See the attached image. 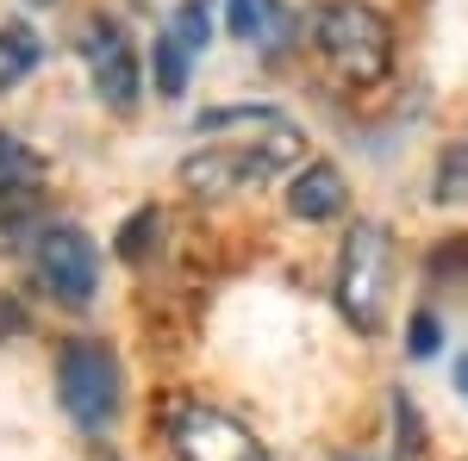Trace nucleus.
I'll list each match as a JSON object with an SVG mask.
<instances>
[{
  "label": "nucleus",
  "mask_w": 468,
  "mask_h": 461,
  "mask_svg": "<svg viewBox=\"0 0 468 461\" xmlns=\"http://www.w3.org/2000/svg\"><path fill=\"white\" fill-rule=\"evenodd\" d=\"M81 63H88L94 94H101L112 112L138 107V50H132V37H125V26H119L112 13H94V19L81 26Z\"/></svg>",
  "instance_id": "obj_7"
},
{
  "label": "nucleus",
  "mask_w": 468,
  "mask_h": 461,
  "mask_svg": "<svg viewBox=\"0 0 468 461\" xmlns=\"http://www.w3.org/2000/svg\"><path fill=\"white\" fill-rule=\"evenodd\" d=\"M225 26L256 50H275L288 37V6L282 0H225Z\"/></svg>",
  "instance_id": "obj_10"
},
{
  "label": "nucleus",
  "mask_w": 468,
  "mask_h": 461,
  "mask_svg": "<svg viewBox=\"0 0 468 461\" xmlns=\"http://www.w3.org/2000/svg\"><path fill=\"white\" fill-rule=\"evenodd\" d=\"M225 138V143H200L187 162H181V187L200 194V200H225V194H244L256 181L282 175L288 162L306 156V131L282 119L275 107H213L200 112V138Z\"/></svg>",
  "instance_id": "obj_1"
},
{
  "label": "nucleus",
  "mask_w": 468,
  "mask_h": 461,
  "mask_svg": "<svg viewBox=\"0 0 468 461\" xmlns=\"http://www.w3.org/2000/svg\"><path fill=\"white\" fill-rule=\"evenodd\" d=\"M119 393H125V374H119V355L94 337H75L57 355V399L81 430H107L119 418Z\"/></svg>",
  "instance_id": "obj_4"
},
{
  "label": "nucleus",
  "mask_w": 468,
  "mask_h": 461,
  "mask_svg": "<svg viewBox=\"0 0 468 461\" xmlns=\"http://www.w3.org/2000/svg\"><path fill=\"white\" fill-rule=\"evenodd\" d=\"M150 231H156V213H138V218H125V225H119V256H125V262H144L150 256Z\"/></svg>",
  "instance_id": "obj_14"
},
{
  "label": "nucleus",
  "mask_w": 468,
  "mask_h": 461,
  "mask_svg": "<svg viewBox=\"0 0 468 461\" xmlns=\"http://www.w3.org/2000/svg\"><path fill=\"white\" fill-rule=\"evenodd\" d=\"M169 443H176L181 461H269L262 443L231 412L200 405V399H181L176 412H169Z\"/></svg>",
  "instance_id": "obj_5"
},
{
  "label": "nucleus",
  "mask_w": 468,
  "mask_h": 461,
  "mask_svg": "<svg viewBox=\"0 0 468 461\" xmlns=\"http://www.w3.org/2000/svg\"><path fill=\"white\" fill-rule=\"evenodd\" d=\"M306 44L344 88H375L394 69V26L362 0H324L306 19Z\"/></svg>",
  "instance_id": "obj_2"
},
{
  "label": "nucleus",
  "mask_w": 468,
  "mask_h": 461,
  "mask_svg": "<svg viewBox=\"0 0 468 461\" xmlns=\"http://www.w3.org/2000/svg\"><path fill=\"white\" fill-rule=\"evenodd\" d=\"M344 200H350V187H344V169H331V162H313V169H300L288 181L293 218H331V213H344Z\"/></svg>",
  "instance_id": "obj_9"
},
{
  "label": "nucleus",
  "mask_w": 468,
  "mask_h": 461,
  "mask_svg": "<svg viewBox=\"0 0 468 461\" xmlns=\"http://www.w3.org/2000/svg\"><path fill=\"white\" fill-rule=\"evenodd\" d=\"M32 268H37V281H44V293L63 299V306H88L94 287H101V256L69 225H50V231L32 237Z\"/></svg>",
  "instance_id": "obj_6"
},
{
  "label": "nucleus",
  "mask_w": 468,
  "mask_h": 461,
  "mask_svg": "<svg viewBox=\"0 0 468 461\" xmlns=\"http://www.w3.org/2000/svg\"><path fill=\"white\" fill-rule=\"evenodd\" d=\"M6 156H13V143H6V131H0V162H6Z\"/></svg>",
  "instance_id": "obj_18"
},
{
  "label": "nucleus",
  "mask_w": 468,
  "mask_h": 461,
  "mask_svg": "<svg viewBox=\"0 0 468 461\" xmlns=\"http://www.w3.org/2000/svg\"><path fill=\"white\" fill-rule=\"evenodd\" d=\"M207 0H181V13L163 26V37H156V88L163 94H181L187 88V75H194V63H200V50H207Z\"/></svg>",
  "instance_id": "obj_8"
},
{
  "label": "nucleus",
  "mask_w": 468,
  "mask_h": 461,
  "mask_svg": "<svg viewBox=\"0 0 468 461\" xmlns=\"http://www.w3.org/2000/svg\"><path fill=\"white\" fill-rule=\"evenodd\" d=\"M26 213H37V187H26V181H0V231H13Z\"/></svg>",
  "instance_id": "obj_13"
},
{
  "label": "nucleus",
  "mask_w": 468,
  "mask_h": 461,
  "mask_svg": "<svg viewBox=\"0 0 468 461\" xmlns=\"http://www.w3.org/2000/svg\"><path fill=\"white\" fill-rule=\"evenodd\" d=\"M388 287H394V237L375 218H356L344 237V256H337V312L362 337H375L388 319Z\"/></svg>",
  "instance_id": "obj_3"
},
{
  "label": "nucleus",
  "mask_w": 468,
  "mask_h": 461,
  "mask_svg": "<svg viewBox=\"0 0 468 461\" xmlns=\"http://www.w3.org/2000/svg\"><path fill=\"white\" fill-rule=\"evenodd\" d=\"M437 200H443V206H463L468 200V131L450 143L443 162H437Z\"/></svg>",
  "instance_id": "obj_12"
},
{
  "label": "nucleus",
  "mask_w": 468,
  "mask_h": 461,
  "mask_svg": "<svg viewBox=\"0 0 468 461\" xmlns=\"http://www.w3.org/2000/svg\"><path fill=\"white\" fill-rule=\"evenodd\" d=\"M37 57H44V37L32 26H19V19H6L0 26V88H13L19 75H32Z\"/></svg>",
  "instance_id": "obj_11"
},
{
  "label": "nucleus",
  "mask_w": 468,
  "mask_h": 461,
  "mask_svg": "<svg viewBox=\"0 0 468 461\" xmlns=\"http://www.w3.org/2000/svg\"><path fill=\"white\" fill-rule=\"evenodd\" d=\"M437 343H443L437 319H431V312H419V319H412V343H406V350H412L419 361H425V355H437Z\"/></svg>",
  "instance_id": "obj_15"
},
{
  "label": "nucleus",
  "mask_w": 468,
  "mask_h": 461,
  "mask_svg": "<svg viewBox=\"0 0 468 461\" xmlns=\"http://www.w3.org/2000/svg\"><path fill=\"white\" fill-rule=\"evenodd\" d=\"M6 330H19V312H13V306L0 299V337H6Z\"/></svg>",
  "instance_id": "obj_16"
},
{
  "label": "nucleus",
  "mask_w": 468,
  "mask_h": 461,
  "mask_svg": "<svg viewBox=\"0 0 468 461\" xmlns=\"http://www.w3.org/2000/svg\"><path fill=\"white\" fill-rule=\"evenodd\" d=\"M456 393H468V355L456 361Z\"/></svg>",
  "instance_id": "obj_17"
}]
</instances>
